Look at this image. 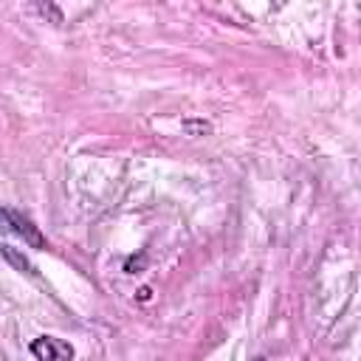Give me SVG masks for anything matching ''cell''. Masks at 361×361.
<instances>
[{"instance_id": "obj_1", "label": "cell", "mask_w": 361, "mask_h": 361, "mask_svg": "<svg viewBox=\"0 0 361 361\" xmlns=\"http://www.w3.org/2000/svg\"><path fill=\"white\" fill-rule=\"evenodd\" d=\"M0 234H14L28 248H48V240L39 231V226H34L31 217H25L14 209H6V206H0Z\"/></svg>"}, {"instance_id": "obj_3", "label": "cell", "mask_w": 361, "mask_h": 361, "mask_svg": "<svg viewBox=\"0 0 361 361\" xmlns=\"http://www.w3.org/2000/svg\"><path fill=\"white\" fill-rule=\"evenodd\" d=\"M0 254H3V257H6V259H8L20 274H34V265L28 262V257H25V254H20L14 245H0Z\"/></svg>"}, {"instance_id": "obj_6", "label": "cell", "mask_w": 361, "mask_h": 361, "mask_svg": "<svg viewBox=\"0 0 361 361\" xmlns=\"http://www.w3.org/2000/svg\"><path fill=\"white\" fill-rule=\"evenodd\" d=\"M254 361H262V358H254Z\"/></svg>"}, {"instance_id": "obj_5", "label": "cell", "mask_w": 361, "mask_h": 361, "mask_svg": "<svg viewBox=\"0 0 361 361\" xmlns=\"http://www.w3.org/2000/svg\"><path fill=\"white\" fill-rule=\"evenodd\" d=\"M138 299L147 302V299H149V288H141V290H138Z\"/></svg>"}, {"instance_id": "obj_2", "label": "cell", "mask_w": 361, "mask_h": 361, "mask_svg": "<svg viewBox=\"0 0 361 361\" xmlns=\"http://www.w3.org/2000/svg\"><path fill=\"white\" fill-rule=\"evenodd\" d=\"M31 355L37 361H71L73 358V347L56 336H39L31 341Z\"/></svg>"}, {"instance_id": "obj_4", "label": "cell", "mask_w": 361, "mask_h": 361, "mask_svg": "<svg viewBox=\"0 0 361 361\" xmlns=\"http://www.w3.org/2000/svg\"><path fill=\"white\" fill-rule=\"evenodd\" d=\"M183 130L189 135H203V133H212V121H203V118H186L183 121Z\"/></svg>"}]
</instances>
